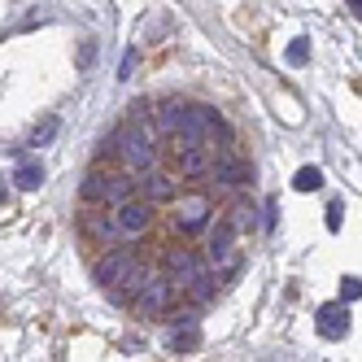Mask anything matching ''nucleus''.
Here are the masks:
<instances>
[{
	"instance_id": "nucleus-21",
	"label": "nucleus",
	"mask_w": 362,
	"mask_h": 362,
	"mask_svg": "<svg viewBox=\"0 0 362 362\" xmlns=\"http://www.w3.org/2000/svg\"><path fill=\"white\" fill-rule=\"evenodd\" d=\"M96 66V40H83L79 44V70H92Z\"/></svg>"
},
{
	"instance_id": "nucleus-8",
	"label": "nucleus",
	"mask_w": 362,
	"mask_h": 362,
	"mask_svg": "<svg viewBox=\"0 0 362 362\" xmlns=\"http://www.w3.org/2000/svg\"><path fill=\"white\" fill-rule=\"evenodd\" d=\"M79 231H83L88 240H96V245H114V240H122V231H118L114 214L96 210V205H88V210L79 214Z\"/></svg>"
},
{
	"instance_id": "nucleus-7",
	"label": "nucleus",
	"mask_w": 362,
	"mask_h": 362,
	"mask_svg": "<svg viewBox=\"0 0 362 362\" xmlns=\"http://www.w3.org/2000/svg\"><path fill=\"white\" fill-rule=\"evenodd\" d=\"M315 327H319V336L323 341H345L349 336V301H327V305H319V315H315Z\"/></svg>"
},
{
	"instance_id": "nucleus-26",
	"label": "nucleus",
	"mask_w": 362,
	"mask_h": 362,
	"mask_svg": "<svg viewBox=\"0 0 362 362\" xmlns=\"http://www.w3.org/2000/svg\"><path fill=\"white\" fill-rule=\"evenodd\" d=\"M349 5H354V9H358V13H362V0H349Z\"/></svg>"
},
{
	"instance_id": "nucleus-18",
	"label": "nucleus",
	"mask_w": 362,
	"mask_h": 362,
	"mask_svg": "<svg viewBox=\"0 0 362 362\" xmlns=\"http://www.w3.org/2000/svg\"><path fill=\"white\" fill-rule=\"evenodd\" d=\"M57 132H62V122H57V118H44V122L35 127V136H31V144H35V148H44V144H53V140H57Z\"/></svg>"
},
{
	"instance_id": "nucleus-14",
	"label": "nucleus",
	"mask_w": 362,
	"mask_h": 362,
	"mask_svg": "<svg viewBox=\"0 0 362 362\" xmlns=\"http://www.w3.org/2000/svg\"><path fill=\"white\" fill-rule=\"evenodd\" d=\"M13 184H18L22 192H35V188L44 184V166H40V162H18V170H13Z\"/></svg>"
},
{
	"instance_id": "nucleus-11",
	"label": "nucleus",
	"mask_w": 362,
	"mask_h": 362,
	"mask_svg": "<svg viewBox=\"0 0 362 362\" xmlns=\"http://www.w3.org/2000/svg\"><path fill=\"white\" fill-rule=\"evenodd\" d=\"M140 192H144L153 205L175 201V197H179V179H175L170 170H158V166H153V170H144V175H140Z\"/></svg>"
},
{
	"instance_id": "nucleus-3",
	"label": "nucleus",
	"mask_w": 362,
	"mask_h": 362,
	"mask_svg": "<svg viewBox=\"0 0 362 362\" xmlns=\"http://www.w3.org/2000/svg\"><path fill=\"white\" fill-rule=\"evenodd\" d=\"M175 210H170V227L179 231V236H201V231H210V223H214V205H210V197L205 192H179L175 201Z\"/></svg>"
},
{
	"instance_id": "nucleus-9",
	"label": "nucleus",
	"mask_w": 362,
	"mask_h": 362,
	"mask_svg": "<svg viewBox=\"0 0 362 362\" xmlns=\"http://www.w3.org/2000/svg\"><path fill=\"white\" fill-rule=\"evenodd\" d=\"M231 253H236V227H231L227 218L210 223V240H205V262H210V271L223 267Z\"/></svg>"
},
{
	"instance_id": "nucleus-1",
	"label": "nucleus",
	"mask_w": 362,
	"mask_h": 362,
	"mask_svg": "<svg viewBox=\"0 0 362 362\" xmlns=\"http://www.w3.org/2000/svg\"><path fill=\"white\" fill-rule=\"evenodd\" d=\"M118 162H122V170H132V175H144V170L158 166L153 127H140V122H122L118 127Z\"/></svg>"
},
{
	"instance_id": "nucleus-20",
	"label": "nucleus",
	"mask_w": 362,
	"mask_h": 362,
	"mask_svg": "<svg viewBox=\"0 0 362 362\" xmlns=\"http://www.w3.org/2000/svg\"><path fill=\"white\" fill-rule=\"evenodd\" d=\"M136 62H140V53H136V48H127V53H122V66H118V79H122V83L136 74Z\"/></svg>"
},
{
	"instance_id": "nucleus-10",
	"label": "nucleus",
	"mask_w": 362,
	"mask_h": 362,
	"mask_svg": "<svg viewBox=\"0 0 362 362\" xmlns=\"http://www.w3.org/2000/svg\"><path fill=\"white\" fill-rule=\"evenodd\" d=\"M210 179L218 188H227V192H236L240 184L249 188V179H253V170L240 162V158H231V153H218V162H210Z\"/></svg>"
},
{
	"instance_id": "nucleus-25",
	"label": "nucleus",
	"mask_w": 362,
	"mask_h": 362,
	"mask_svg": "<svg viewBox=\"0 0 362 362\" xmlns=\"http://www.w3.org/2000/svg\"><path fill=\"white\" fill-rule=\"evenodd\" d=\"M5 201H9V188H5V184H0V205H5Z\"/></svg>"
},
{
	"instance_id": "nucleus-16",
	"label": "nucleus",
	"mask_w": 362,
	"mask_h": 362,
	"mask_svg": "<svg viewBox=\"0 0 362 362\" xmlns=\"http://www.w3.org/2000/svg\"><path fill=\"white\" fill-rule=\"evenodd\" d=\"M293 188H297V192H319V188H323V170H319V166H301L297 179H293Z\"/></svg>"
},
{
	"instance_id": "nucleus-4",
	"label": "nucleus",
	"mask_w": 362,
	"mask_h": 362,
	"mask_svg": "<svg viewBox=\"0 0 362 362\" xmlns=\"http://www.w3.org/2000/svg\"><path fill=\"white\" fill-rule=\"evenodd\" d=\"M184 293L179 284L166 275V271H158V275H144L140 279V288H136V310L140 315H170V305H175V297Z\"/></svg>"
},
{
	"instance_id": "nucleus-24",
	"label": "nucleus",
	"mask_w": 362,
	"mask_h": 362,
	"mask_svg": "<svg viewBox=\"0 0 362 362\" xmlns=\"http://www.w3.org/2000/svg\"><path fill=\"white\" fill-rule=\"evenodd\" d=\"M275 214H279V201H267V210H262V227H267V231L275 227Z\"/></svg>"
},
{
	"instance_id": "nucleus-6",
	"label": "nucleus",
	"mask_w": 362,
	"mask_h": 362,
	"mask_svg": "<svg viewBox=\"0 0 362 362\" xmlns=\"http://www.w3.org/2000/svg\"><path fill=\"white\" fill-rule=\"evenodd\" d=\"M162 271L179 284V288H188L201 271H210V262H205L201 253H192V249H166L162 253Z\"/></svg>"
},
{
	"instance_id": "nucleus-2",
	"label": "nucleus",
	"mask_w": 362,
	"mask_h": 362,
	"mask_svg": "<svg viewBox=\"0 0 362 362\" xmlns=\"http://www.w3.org/2000/svg\"><path fill=\"white\" fill-rule=\"evenodd\" d=\"M136 188H140V175H132V170H92V175H83L79 192L88 205H118L127 197H136Z\"/></svg>"
},
{
	"instance_id": "nucleus-13",
	"label": "nucleus",
	"mask_w": 362,
	"mask_h": 362,
	"mask_svg": "<svg viewBox=\"0 0 362 362\" xmlns=\"http://www.w3.org/2000/svg\"><path fill=\"white\" fill-rule=\"evenodd\" d=\"M197 345H201V327L197 323H175L170 336H166V349L170 354H192Z\"/></svg>"
},
{
	"instance_id": "nucleus-19",
	"label": "nucleus",
	"mask_w": 362,
	"mask_h": 362,
	"mask_svg": "<svg viewBox=\"0 0 362 362\" xmlns=\"http://www.w3.org/2000/svg\"><path fill=\"white\" fill-rule=\"evenodd\" d=\"M284 57H288V66H305V62H310V40H293Z\"/></svg>"
},
{
	"instance_id": "nucleus-17",
	"label": "nucleus",
	"mask_w": 362,
	"mask_h": 362,
	"mask_svg": "<svg viewBox=\"0 0 362 362\" xmlns=\"http://www.w3.org/2000/svg\"><path fill=\"white\" fill-rule=\"evenodd\" d=\"M96 162H105V166H110V162H118V127L96 140Z\"/></svg>"
},
{
	"instance_id": "nucleus-22",
	"label": "nucleus",
	"mask_w": 362,
	"mask_h": 362,
	"mask_svg": "<svg viewBox=\"0 0 362 362\" xmlns=\"http://www.w3.org/2000/svg\"><path fill=\"white\" fill-rule=\"evenodd\" d=\"M362 297V279L358 275H349L345 284H341V301H358Z\"/></svg>"
},
{
	"instance_id": "nucleus-15",
	"label": "nucleus",
	"mask_w": 362,
	"mask_h": 362,
	"mask_svg": "<svg viewBox=\"0 0 362 362\" xmlns=\"http://www.w3.org/2000/svg\"><path fill=\"white\" fill-rule=\"evenodd\" d=\"M253 214H257V210H253L249 201H231V210H227V223L236 227V231H253V227H257V218H253Z\"/></svg>"
},
{
	"instance_id": "nucleus-23",
	"label": "nucleus",
	"mask_w": 362,
	"mask_h": 362,
	"mask_svg": "<svg viewBox=\"0 0 362 362\" xmlns=\"http://www.w3.org/2000/svg\"><path fill=\"white\" fill-rule=\"evenodd\" d=\"M341 218H345L341 201H327V231H341Z\"/></svg>"
},
{
	"instance_id": "nucleus-5",
	"label": "nucleus",
	"mask_w": 362,
	"mask_h": 362,
	"mask_svg": "<svg viewBox=\"0 0 362 362\" xmlns=\"http://www.w3.org/2000/svg\"><path fill=\"white\" fill-rule=\"evenodd\" d=\"M153 218H158V205H153L144 192L114 205V223H118V231H122V240H140L144 231L153 227Z\"/></svg>"
},
{
	"instance_id": "nucleus-12",
	"label": "nucleus",
	"mask_w": 362,
	"mask_h": 362,
	"mask_svg": "<svg viewBox=\"0 0 362 362\" xmlns=\"http://www.w3.org/2000/svg\"><path fill=\"white\" fill-rule=\"evenodd\" d=\"M175 170L179 175H205L210 170V148H201V144H188V148H179V158H175Z\"/></svg>"
}]
</instances>
